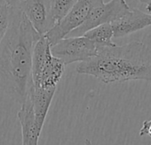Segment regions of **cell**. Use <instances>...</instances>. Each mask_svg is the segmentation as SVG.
<instances>
[{
    "label": "cell",
    "mask_w": 151,
    "mask_h": 145,
    "mask_svg": "<svg viewBox=\"0 0 151 145\" xmlns=\"http://www.w3.org/2000/svg\"><path fill=\"white\" fill-rule=\"evenodd\" d=\"M41 36L20 8L11 7L10 26L0 43V90L21 104L29 95L33 51Z\"/></svg>",
    "instance_id": "cell-1"
},
{
    "label": "cell",
    "mask_w": 151,
    "mask_h": 145,
    "mask_svg": "<svg viewBox=\"0 0 151 145\" xmlns=\"http://www.w3.org/2000/svg\"><path fill=\"white\" fill-rule=\"evenodd\" d=\"M76 70L103 83L128 81H151V50L142 42L98 49L97 54L80 62Z\"/></svg>",
    "instance_id": "cell-2"
},
{
    "label": "cell",
    "mask_w": 151,
    "mask_h": 145,
    "mask_svg": "<svg viewBox=\"0 0 151 145\" xmlns=\"http://www.w3.org/2000/svg\"><path fill=\"white\" fill-rule=\"evenodd\" d=\"M65 64L54 57L51 43L42 36L37 42L32 58V85L40 89L57 88L64 72Z\"/></svg>",
    "instance_id": "cell-3"
},
{
    "label": "cell",
    "mask_w": 151,
    "mask_h": 145,
    "mask_svg": "<svg viewBox=\"0 0 151 145\" xmlns=\"http://www.w3.org/2000/svg\"><path fill=\"white\" fill-rule=\"evenodd\" d=\"M52 53L64 64L83 62L95 56L98 51L96 43L85 36H67L51 46Z\"/></svg>",
    "instance_id": "cell-4"
},
{
    "label": "cell",
    "mask_w": 151,
    "mask_h": 145,
    "mask_svg": "<svg viewBox=\"0 0 151 145\" xmlns=\"http://www.w3.org/2000/svg\"><path fill=\"white\" fill-rule=\"evenodd\" d=\"M103 3V0H79L68 14L45 35L51 43V46L56 44L71 31L81 26L93 9Z\"/></svg>",
    "instance_id": "cell-5"
},
{
    "label": "cell",
    "mask_w": 151,
    "mask_h": 145,
    "mask_svg": "<svg viewBox=\"0 0 151 145\" xmlns=\"http://www.w3.org/2000/svg\"><path fill=\"white\" fill-rule=\"evenodd\" d=\"M130 10L131 8L125 0H110L107 4L103 3L93 8L85 22L67 36H81L93 28L114 22Z\"/></svg>",
    "instance_id": "cell-6"
},
{
    "label": "cell",
    "mask_w": 151,
    "mask_h": 145,
    "mask_svg": "<svg viewBox=\"0 0 151 145\" xmlns=\"http://www.w3.org/2000/svg\"><path fill=\"white\" fill-rule=\"evenodd\" d=\"M40 36H45L57 23L50 0H25L19 6Z\"/></svg>",
    "instance_id": "cell-7"
},
{
    "label": "cell",
    "mask_w": 151,
    "mask_h": 145,
    "mask_svg": "<svg viewBox=\"0 0 151 145\" xmlns=\"http://www.w3.org/2000/svg\"><path fill=\"white\" fill-rule=\"evenodd\" d=\"M111 25L114 30V38L124 37L151 26V14L144 13L138 8H131Z\"/></svg>",
    "instance_id": "cell-8"
},
{
    "label": "cell",
    "mask_w": 151,
    "mask_h": 145,
    "mask_svg": "<svg viewBox=\"0 0 151 145\" xmlns=\"http://www.w3.org/2000/svg\"><path fill=\"white\" fill-rule=\"evenodd\" d=\"M17 117L22 127V145H38L41 132L37 127L33 104L29 96L18 111Z\"/></svg>",
    "instance_id": "cell-9"
},
{
    "label": "cell",
    "mask_w": 151,
    "mask_h": 145,
    "mask_svg": "<svg viewBox=\"0 0 151 145\" xmlns=\"http://www.w3.org/2000/svg\"><path fill=\"white\" fill-rule=\"evenodd\" d=\"M56 90L57 88H50V89L36 88L32 85L31 82L28 96L29 97L32 102L34 112H35V118H36V124L40 132H42Z\"/></svg>",
    "instance_id": "cell-10"
},
{
    "label": "cell",
    "mask_w": 151,
    "mask_h": 145,
    "mask_svg": "<svg viewBox=\"0 0 151 145\" xmlns=\"http://www.w3.org/2000/svg\"><path fill=\"white\" fill-rule=\"evenodd\" d=\"M83 36L93 41L96 43L98 49L101 47L116 45L112 40L114 38V30L111 23L102 24L93 28Z\"/></svg>",
    "instance_id": "cell-11"
},
{
    "label": "cell",
    "mask_w": 151,
    "mask_h": 145,
    "mask_svg": "<svg viewBox=\"0 0 151 145\" xmlns=\"http://www.w3.org/2000/svg\"><path fill=\"white\" fill-rule=\"evenodd\" d=\"M79 0H50L52 12L56 22L61 21Z\"/></svg>",
    "instance_id": "cell-12"
},
{
    "label": "cell",
    "mask_w": 151,
    "mask_h": 145,
    "mask_svg": "<svg viewBox=\"0 0 151 145\" xmlns=\"http://www.w3.org/2000/svg\"><path fill=\"white\" fill-rule=\"evenodd\" d=\"M11 22V7L5 2H0V43L6 36Z\"/></svg>",
    "instance_id": "cell-13"
},
{
    "label": "cell",
    "mask_w": 151,
    "mask_h": 145,
    "mask_svg": "<svg viewBox=\"0 0 151 145\" xmlns=\"http://www.w3.org/2000/svg\"><path fill=\"white\" fill-rule=\"evenodd\" d=\"M10 7H18L25 0H4Z\"/></svg>",
    "instance_id": "cell-14"
},
{
    "label": "cell",
    "mask_w": 151,
    "mask_h": 145,
    "mask_svg": "<svg viewBox=\"0 0 151 145\" xmlns=\"http://www.w3.org/2000/svg\"><path fill=\"white\" fill-rule=\"evenodd\" d=\"M138 1H139L140 3L146 5L147 11L151 12V0H138Z\"/></svg>",
    "instance_id": "cell-15"
},
{
    "label": "cell",
    "mask_w": 151,
    "mask_h": 145,
    "mask_svg": "<svg viewBox=\"0 0 151 145\" xmlns=\"http://www.w3.org/2000/svg\"><path fill=\"white\" fill-rule=\"evenodd\" d=\"M85 145H93V142L89 139H86L85 140Z\"/></svg>",
    "instance_id": "cell-16"
},
{
    "label": "cell",
    "mask_w": 151,
    "mask_h": 145,
    "mask_svg": "<svg viewBox=\"0 0 151 145\" xmlns=\"http://www.w3.org/2000/svg\"><path fill=\"white\" fill-rule=\"evenodd\" d=\"M147 121L148 123H151V119H148V120H147Z\"/></svg>",
    "instance_id": "cell-17"
}]
</instances>
